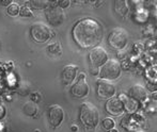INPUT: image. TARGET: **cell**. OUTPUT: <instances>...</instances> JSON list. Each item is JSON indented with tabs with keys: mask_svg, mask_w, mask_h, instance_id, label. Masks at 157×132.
<instances>
[{
	"mask_svg": "<svg viewBox=\"0 0 157 132\" xmlns=\"http://www.w3.org/2000/svg\"><path fill=\"white\" fill-rule=\"evenodd\" d=\"M30 35L36 43H46L52 38V32L44 23H34L30 29Z\"/></svg>",
	"mask_w": 157,
	"mask_h": 132,
	"instance_id": "cell-6",
	"label": "cell"
},
{
	"mask_svg": "<svg viewBox=\"0 0 157 132\" xmlns=\"http://www.w3.org/2000/svg\"><path fill=\"white\" fill-rule=\"evenodd\" d=\"M99 114L98 110L94 105L86 101L80 107V120L87 128H95L98 124Z\"/></svg>",
	"mask_w": 157,
	"mask_h": 132,
	"instance_id": "cell-2",
	"label": "cell"
},
{
	"mask_svg": "<svg viewBox=\"0 0 157 132\" xmlns=\"http://www.w3.org/2000/svg\"><path fill=\"white\" fill-rule=\"evenodd\" d=\"M91 74L92 75H97L98 74V69H97V68H94V67H91Z\"/></svg>",
	"mask_w": 157,
	"mask_h": 132,
	"instance_id": "cell-23",
	"label": "cell"
},
{
	"mask_svg": "<svg viewBox=\"0 0 157 132\" xmlns=\"http://www.w3.org/2000/svg\"><path fill=\"white\" fill-rule=\"evenodd\" d=\"M106 110L111 115H120L124 112L125 107L120 97H112L106 102Z\"/></svg>",
	"mask_w": 157,
	"mask_h": 132,
	"instance_id": "cell-11",
	"label": "cell"
},
{
	"mask_svg": "<svg viewBox=\"0 0 157 132\" xmlns=\"http://www.w3.org/2000/svg\"><path fill=\"white\" fill-rule=\"evenodd\" d=\"M114 10H116L117 14L121 17H125L126 15L128 14V6H127V2L125 0H117L114 2Z\"/></svg>",
	"mask_w": 157,
	"mask_h": 132,
	"instance_id": "cell-14",
	"label": "cell"
},
{
	"mask_svg": "<svg viewBox=\"0 0 157 132\" xmlns=\"http://www.w3.org/2000/svg\"><path fill=\"white\" fill-rule=\"evenodd\" d=\"M101 125H103V128L105 129V130L108 131V130H111V129L114 128V125H116V123H114V120L112 119V118L107 117V118H105V119L103 120Z\"/></svg>",
	"mask_w": 157,
	"mask_h": 132,
	"instance_id": "cell-19",
	"label": "cell"
},
{
	"mask_svg": "<svg viewBox=\"0 0 157 132\" xmlns=\"http://www.w3.org/2000/svg\"><path fill=\"white\" fill-rule=\"evenodd\" d=\"M48 122L50 126L57 128L62 124L64 119V111L63 109L58 105H52L48 109Z\"/></svg>",
	"mask_w": 157,
	"mask_h": 132,
	"instance_id": "cell-8",
	"label": "cell"
},
{
	"mask_svg": "<svg viewBox=\"0 0 157 132\" xmlns=\"http://www.w3.org/2000/svg\"><path fill=\"white\" fill-rule=\"evenodd\" d=\"M23 111L26 115L28 116H34L37 112V105H35V102H26L23 107Z\"/></svg>",
	"mask_w": 157,
	"mask_h": 132,
	"instance_id": "cell-15",
	"label": "cell"
},
{
	"mask_svg": "<svg viewBox=\"0 0 157 132\" xmlns=\"http://www.w3.org/2000/svg\"><path fill=\"white\" fill-rule=\"evenodd\" d=\"M47 52L49 56L52 57H58L62 53V48H61V45L59 43H54L48 45L47 47Z\"/></svg>",
	"mask_w": 157,
	"mask_h": 132,
	"instance_id": "cell-16",
	"label": "cell"
},
{
	"mask_svg": "<svg viewBox=\"0 0 157 132\" xmlns=\"http://www.w3.org/2000/svg\"><path fill=\"white\" fill-rule=\"evenodd\" d=\"M127 95H128V98L132 99L134 101H143L147 97L145 89L139 84L132 85V86L128 90Z\"/></svg>",
	"mask_w": 157,
	"mask_h": 132,
	"instance_id": "cell-12",
	"label": "cell"
},
{
	"mask_svg": "<svg viewBox=\"0 0 157 132\" xmlns=\"http://www.w3.org/2000/svg\"><path fill=\"white\" fill-rule=\"evenodd\" d=\"M128 43V33L123 28H114L108 35V44L116 50H122Z\"/></svg>",
	"mask_w": 157,
	"mask_h": 132,
	"instance_id": "cell-4",
	"label": "cell"
},
{
	"mask_svg": "<svg viewBox=\"0 0 157 132\" xmlns=\"http://www.w3.org/2000/svg\"><path fill=\"white\" fill-rule=\"evenodd\" d=\"M27 4L30 6V9L34 10H44L49 6V1H39V0H31L27 2Z\"/></svg>",
	"mask_w": 157,
	"mask_h": 132,
	"instance_id": "cell-17",
	"label": "cell"
},
{
	"mask_svg": "<svg viewBox=\"0 0 157 132\" xmlns=\"http://www.w3.org/2000/svg\"><path fill=\"white\" fill-rule=\"evenodd\" d=\"M121 72H122V66L118 60H108L101 68L99 72V77L101 80H107L112 81L116 80L120 77Z\"/></svg>",
	"mask_w": 157,
	"mask_h": 132,
	"instance_id": "cell-3",
	"label": "cell"
},
{
	"mask_svg": "<svg viewBox=\"0 0 157 132\" xmlns=\"http://www.w3.org/2000/svg\"><path fill=\"white\" fill-rule=\"evenodd\" d=\"M72 95L76 98H83L89 94V85L86 80V75L80 74L79 75L78 81L72 86Z\"/></svg>",
	"mask_w": 157,
	"mask_h": 132,
	"instance_id": "cell-9",
	"label": "cell"
},
{
	"mask_svg": "<svg viewBox=\"0 0 157 132\" xmlns=\"http://www.w3.org/2000/svg\"><path fill=\"white\" fill-rule=\"evenodd\" d=\"M18 14L21 15V17H31L32 16V11L29 6H21V8H19Z\"/></svg>",
	"mask_w": 157,
	"mask_h": 132,
	"instance_id": "cell-20",
	"label": "cell"
},
{
	"mask_svg": "<svg viewBox=\"0 0 157 132\" xmlns=\"http://www.w3.org/2000/svg\"><path fill=\"white\" fill-rule=\"evenodd\" d=\"M134 132H142V131H134Z\"/></svg>",
	"mask_w": 157,
	"mask_h": 132,
	"instance_id": "cell-26",
	"label": "cell"
},
{
	"mask_svg": "<svg viewBox=\"0 0 157 132\" xmlns=\"http://www.w3.org/2000/svg\"><path fill=\"white\" fill-rule=\"evenodd\" d=\"M89 60L92 67L98 68L101 67L108 61V54L103 47L96 46V47L92 48V50L90 51Z\"/></svg>",
	"mask_w": 157,
	"mask_h": 132,
	"instance_id": "cell-7",
	"label": "cell"
},
{
	"mask_svg": "<svg viewBox=\"0 0 157 132\" xmlns=\"http://www.w3.org/2000/svg\"><path fill=\"white\" fill-rule=\"evenodd\" d=\"M77 70H78V67L76 65H66L64 66L63 72H62V79L63 82L65 84H71L73 81L75 80L77 75Z\"/></svg>",
	"mask_w": 157,
	"mask_h": 132,
	"instance_id": "cell-13",
	"label": "cell"
},
{
	"mask_svg": "<svg viewBox=\"0 0 157 132\" xmlns=\"http://www.w3.org/2000/svg\"><path fill=\"white\" fill-rule=\"evenodd\" d=\"M72 130H73V131H77V127H76V126H73V127H72Z\"/></svg>",
	"mask_w": 157,
	"mask_h": 132,
	"instance_id": "cell-25",
	"label": "cell"
},
{
	"mask_svg": "<svg viewBox=\"0 0 157 132\" xmlns=\"http://www.w3.org/2000/svg\"><path fill=\"white\" fill-rule=\"evenodd\" d=\"M116 94V86L110 81L101 80L97 81V95L103 99H110L114 97Z\"/></svg>",
	"mask_w": 157,
	"mask_h": 132,
	"instance_id": "cell-10",
	"label": "cell"
},
{
	"mask_svg": "<svg viewBox=\"0 0 157 132\" xmlns=\"http://www.w3.org/2000/svg\"><path fill=\"white\" fill-rule=\"evenodd\" d=\"M108 132H119V131L113 128V129H111V130H108Z\"/></svg>",
	"mask_w": 157,
	"mask_h": 132,
	"instance_id": "cell-24",
	"label": "cell"
},
{
	"mask_svg": "<svg viewBox=\"0 0 157 132\" xmlns=\"http://www.w3.org/2000/svg\"><path fill=\"white\" fill-rule=\"evenodd\" d=\"M73 37L82 48H94L101 43L104 35L103 26L92 18L77 21L73 28Z\"/></svg>",
	"mask_w": 157,
	"mask_h": 132,
	"instance_id": "cell-1",
	"label": "cell"
},
{
	"mask_svg": "<svg viewBox=\"0 0 157 132\" xmlns=\"http://www.w3.org/2000/svg\"><path fill=\"white\" fill-rule=\"evenodd\" d=\"M45 16L49 25L58 27L64 21V12L57 6V1H49V6L45 9Z\"/></svg>",
	"mask_w": 157,
	"mask_h": 132,
	"instance_id": "cell-5",
	"label": "cell"
},
{
	"mask_svg": "<svg viewBox=\"0 0 157 132\" xmlns=\"http://www.w3.org/2000/svg\"><path fill=\"white\" fill-rule=\"evenodd\" d=\"M12 3V1H11V0H0V4H1V6H10V4Z\"/></svg>",
	"mask_w": 157,
	"mask_h": 132,
	"instance_id": "cell-22",
	"label": "cell"
},
{
	"mask_svg": "<svg viewBox=\"0 0 157 132\" xmlns=\"http://www.w3.org/2000/svg\"><path fill=\"white\" fill-rule=\"evenodd\" d=\"M70 4H71V2L68 1V0H61V1H57V6H58L60 9L67 8Z\"/></svg>",
	"mask_w": 157,
	"mask_h": 132,
	"instance_id": "cell-21",
	"label": "cell"
},
{
	"mask_svg": "<svg viewBox=\"0 0 157 132\" xmlns=\"http://www.w3.org/2000/svg\"><path fill=\"white\" fill-rule=\"evenodd\" d=\"M18 12H19V6L17 3H14V2H12L8 6V9H6V13L10 16H16V15H18Z\"/></svg>",
	"mask_w": 157,
	"mask_h": 132,
	"instance_id": "cell-18",
	"label": "cell"
}]
</instances>
